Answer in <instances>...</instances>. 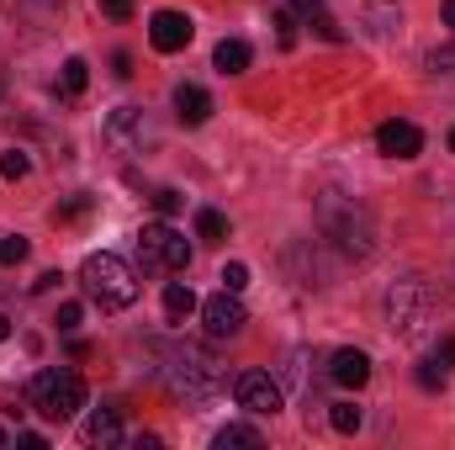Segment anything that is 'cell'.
I'll list each match as a JSON object with an SVG mask.
<instances>
[{
  "mask_svg": "<svg viewBox=\"0 0 455 450\" xmlns=\"http://www.w3.org/2000/svg\"><path fill=\"white\" fill-rule=\"evenodd\" d=\"M329 376L339 382V387H365L371 382V355L365 350H334V360H329Z\"/></svg>",
  "mask_w": 455,
  "mask_h": 450,
  "instance_id": "cell-12",
  "label": "cell"
},
{
  "mask_svg": "<svg viewBox=\"0 0 455 450\" xmlns=\"http://www.w3.org/2000/svg\"><path fill=\"white\" fill-rule=\"evenodd\" d=\"M376 149H381V154H392V159H413V154L424 149V133H419L413 122L392 117V122H381V127H376Z\"/></svg>",
  "mask_w": 455,
  "mask_h": 450,
  "instance_id": "cell-11",
  "label": "cell"
},
{
  "mask_svg": "<svg viewBox=\"0 0 455 450\" xmlns=\"http://www.w3.org/2000/svg\"><path fill=\"white\" fill-rule=\"evenodd\" d=\"M435 360H440L445 371H455V339H440V350H435Z\"/></svg>",
  "mask_w": 455,
  "mask_h": 450,
  "instance_id": "cell-31",
  "label": "cell"
},
{
  "mask_svg": "<svg viewBox=\"0 0 455 450\" xmlns=\"http://www.w3.org/2000/svg\"><path fill=\"white\" fill-rule=\"evenodd\" d=\"M233 398H238L243 414H259V419L281 414V387L270 382V371H238L233 376Z\"/></svg>",
  "mask_w": 455,
  "mask_h": 450,
  "instance_id": "cell-7",
  "label": "cell"
},
{
  "mask_svg": "<svg viewBox=\"0 0 455 450\" xmlns=\"http://www.w3.org/2000/svg\"><path fill=\"white\" fill-rule=\"evenodd\" d=\"M212 446H218V450H259V446H265V435H259V430H249V424H228V430L212 435Z\"/></svg>",
  "mask_w": 455,
  "mask_h": 450,
  "instance_id": "cell-17",
  "label": "cell"
},
{
  "mask_svg": "<svg viewBox=\"0 0 455 450\" xmlns=\"http://www.w3.org/2000/svg\"><path fill=\"white\" fill-rule=\"evenodd\" d=\"M0 96H5V69H0Z\"/></svg>",
  "mask_w": 455,
  "mask_h": 450,
  "instance_id": "cell-37",
  "label": "cell"
},
{
  "mask_svg": "<svg viewBox=\"0 0 455 450\" xmlns=\"http://www.w3.org/2000/svg\"><path fill=\"white\" fill-rule=\"evenodd\" d=\"M148 43H154L159 53H180V48L191 43V16H180V11H154V16H148Z\"/></svg>",
  "mask_w": 455,
  "mask_h": 450,
  "instance_id": "cell-10",
  "label": "cell"
},
{
  "mask_svg": "<svg viewBox=\"0 0 455 450\" xmlns=\"http://www.w3.org/2000/svg\"><path fill=\"white\" fill-rule=\"evenodd\" d=\"M318 218H323V233H329V238H339L344 254L365 260V254L376 249V223H371V213H365L360 202H344L339 191H329V197L318 202Z\"/></svg>",
  "mask_w": 455,
  "mask_h": 450,
  "instance_id": "cell-3",
  "label": "cell"
},
{
  "mask_svg": "<svg viewBox=\"0 0 455 450\" xmlns=\"http://www.w3.org/2000/svg\"><path fill=\"white\" fill-rule=\"evenodd\" d=\"M27 260V238L21 233H5L0 238V265H21Z\"/></svg>",
  "mask_w": 455,
  "mask_h": 450,
  "instance_id": "cell-23",
  "label": "cell"
},
{
  "mask_svg": "<svg viewBox=\"0 0 455 450\" xmlns=\"http://www.w3.org/2000/svg\"><path fill=\"white\" fill-rule=\"evenodd\" d=\"M170 392L186 398V403H207L218 387H223V360L207 350V344H175L170 350V371H164Z\"/></svg>",
  "mask_w": 455,
  "mask_h": 450,
  "instance_id": "cell-2",
  "label": "cell"
},
{
  "mask_svg": "<svg viewBox=\"0 0 455 450\" xmlns=\"http://www.w3.org/2000/svg\"><path fill=\"white\" fill-rule=\"evenodd\" d=\"M202 318H207V334L212 339H238L243 334V324H249V313H243V302H238V292H218V297H207L202 302Z\"/></svg>",
  "mask_w": 455,
  "mask_h": 450,
  "instance_id": "cell-8",
  "label": "cell"
},
{
  "mask_svg": "<svg viewBox=\"0 0 455 450\" xmlns=\"http://www.w3.org/2000/svg\"><path fill=\"white\" fill-rule=\"evenodd\" d=\"M291 5H297V16H307V21L323 16V0H291Z\"/></svg>",
  "mask_w": 455,
  "mask_h": 450,
  "instance_id": "cell-32",
  "label": "cell"
},
{
  "mask_svg": "<svg viewBox=\"0 0 455 450\" xmlns=\"http://www.w3.org/2000/svg\"><path fill=\"white\" fill-rule=\"evenodd\" d=\"M138 265L148 276H180L191 265V244L170 223H143V233H138Z\"/></svg>",
  "mask_w": 455,
  "mask_h": 450,
  "instance_id": "cell-5",
  "label": "cell"
},
{
  "mask_svg": "<svg viewBox=\"0 0 455 450\" xmlns=\"http://www.w3.org/2000/svg\"><path fill=\"white\" fill-rule=\"evenodd\" d=\"M275 27H281V48H291V43H297V16H291V11H281V16H275Z\"/></svg>",
  "mask_w": 455,
  "mask_h": 450,
  "instance_id": "cell-27",
  "label": "cell"
},
{
  "mask_svg": "<svg viewBox=\"0 0 455 450\" xmlns=\"http://www.w3.org/2000/svg\"><path fill=\"white\" fill-rule=\"evenodd\" d=\"M429 308H435V297H429V286H424V281H397V286L387 292V324H392L403 339L424 334Z\"/></svg>",
  "mask_w": 455,
  "mask_h": 450,
  "instance_id": "cell-6",
  "label": "cell"
},
{
  "mask_svg": "<svg viewBox=\"0 0 455 450\" xmlns=\"http://www.w3.org/2000/svg\"><path fill=\"white\" fill-rule=\"evenodd\" d=\"M440 16H445V27H455V0H445V5H440Z\"/></svg>",
  "mask_w": 455,
  "mask_h": 450,
  "instance_id": "cell-35",
  "label": "cell"
},
{
  "mask_svg": "<svg viewBox=\"0 0 455 450\" xmlns=\"http://www.w3.org/2000/svg\"><path fill=\"white\" fill-rule=\"evenodd\" d=\"M191 313H196V292H191L186 281H170V286H164V318H170V324H186Z\"/></svg>",
  "mask_w": 455,
  "mask_h": 450,
  "instance_id": "cell-16",
  "label": "cell"
},
{
  "mask_svg": "<svg viewBox=\"0 0 455 450\" xmlns=\"http://www.w3.org/2000/svg\"><path fill=\"white\" fill-rule=\"evenodd\" d=\"M451 154H455V127H451Z\"/></svg>",
  "mask_w": 455,
  "mask_h": 450,
  "instance_id": "cell-38",
  "label": "cell"
},
{
  "mask_svg": "<svg viewBox=\"0 0 455 450\" xmlns=\"http://www.w3.org/2000/svg\"><path fill=\"white\" fill-rule=\"evenodd\" d=\"M59 329H64V334H75V329H80V308H75V302H64V308H59Z\"/></svg>",
  "mask_w": 455,
  "mask_h": 450,
  "instance_id": "cell-29",
  "label": "cell"
},
{
  "mask_svg": "<svg viewBox=\"0 0 455 450\" xmlns=\"http://www.w3.org/2000/svg\"><path fill=\"white\" fill-rule=\"evenodd\" d=\"M85 85H91V64H85V59H69V64H64V96L75 101Z\"/></svg>",
  "mask_w": 455,
  "mask_h": 450,
  "instance_id": "cell-19",
  "label": "cell"
},
{
  "mask_svg": "<svg viewBox=\"0 0 455 450\" xmlns=\"http://www.w3.org/2000/svg\"><path fill=\"white\" fill-rule=\"evenodd\" d=\"M5 339H11V318H5V313H0V344H5Z\"/></svg>",
  "mask_w": 455,
  "mask_h": 450,
  "instance_id": "cell-36",
  "label": "cell"
},
{
  "mask_svg": "<svg viewBox=\"0 0 455 450\" xmlns=\"http://www.w3.org/2000/svg\"><path fill=\"white\" fill-rule=\"evenodd\" d=\"M196 238H207V244H223L228 238V218L218 207H202V213H196Z\"/></svg>",
  "mask_w": 455,
  "mask_h": 450,
  "instance_id": "cell-18",
  "label": "cell"
},
{
  "mask_svg": "<svg viewBox=\"0 0 455 450\" xmlns=\"http://www.w3.org/2000/svg\"><path fill=\"white\" fill-rule=\"evenodd\" d=\"M80 440H85V446H122L127 435H122V419H116L112 408H101V414H91V419H85Z\"/></svg>",
  "mask_w": 455,
  "mask_h": 450,
  "instance_id": "cell-14",
  "label": "cell"
},
{
  "mask_svg": "<svg viewBox=\"0 0 455 450\" xmlns=\"http://www.w3.org/2000/svg\"><path fill=\"white\" fill-rule=\"evenodd\" d=\"M413 376H419V387H424V392H440L451 371H445V366H440V360L429 355V360H419V371H413Z\"/></svg>",
  "mask_w": 455,
  "mask_h": 450,
  "instance_id": "cell-20",
  "label": "cell"
},
{
  "mask_svg": "<svg viewBox=\"0 0 455 450\" xmlns=\"http://www.w3.org/2000/svg\"><path fill=\"white\" fill-rule=\"evenodd\" d=\"M85 213H91V197H75V202H64V207H59V218H64V223H75V218H85Z\"/></svg>",
  "mask_w": 455,
  "mask_h": 450,
  "instance_id": "cell-28",
  "label": "cell"
},
{
  "mask_svg": "<svg viewBox=\"0 0 455 450\" xmlns=\"http://www.w3.org/2000/svg\"><path fill=\"white\" fill-rule=\"evenodd\" d=\"M175 117H180L186 127H202V122L212 117V96H207L202 85H175Z\"/></svg>",
  "mask_w": 455,
  "mask_h": 450,
  "instance_id": "cell-13",
  "label": "cell"
},
{
  "mask_svg": "<svg viewBox=\"0 0 455 450\" xmlns=\"http://www.w3.org/2000/svg\"><path fill=\"white\" fill-rule=\"evenodd\" d=\"M101 138H107L112 154H132V149H143V112H138V107H116V112L101 122Z\"/></svg>",
  "mask_w": 455,
  "mask_h": 450,
  "instance_id": "cell-9",
  "label": "cell"
},
{
  "mask_svg": "<svg viewBox=\"0 0 455 450\" xmlns=\"http://www.w3.org/2000/svg\"><path fill=\"white\" fill-rule=\"evenodd\" d=\"M360 419H365V414H360L355 403H334V414H329V424H334L339 435H355V430H360Z\"/></svg>",
  "mask_w": 455,
  "mask_h": 450,
  "instance_id": "cell-21",
  "label": "cell"
},
{
  "mask_svg": "<svg viewBox=\"0 0 455 450\" xmlns=\"http://www.w3.org/2000/svg\"><path fill=\"white\" fill-rule=\"evenodd\" d=\"M0 446H5V430H0Z\"/></svg>",
  "mask_w": 455,
  "mask_h": 450,
  "instance_id": "cell-39",
  "label": "cell"
},
{
  "mask_svg": "<svg viewBox=\"0 0 455 450\" xmlns=\"http://www.w3.org/2000/svg\"><path fill=\"white\" fill-rule=\"evenodd\" d=\"M59 281H64V276H59V270H43V276H37V281H32V292H53V286H59Z\"/></svg>",
  "mask_w": 455,
  "mask_h": 450,
  "instance_id": "cell-33",
  "label": "cell"
},
{
  "mask_svg": "<svg viewBox=\"0 0 455 450\" xmlns=\"http://www.w3.org/2000/svg\"><path fill=\"white\" fill-rule=\"evenodd\" d=\"M112 69L127 80V75H132V53H112Z\"/></svg>",
  "mask_w": 455,
  "mask_h": 450,
  "instance_id": "cell-34",
  "label": "cell"
},
{
  "mask_svg": "<svg viewBox=\"0 0 455 450\" xmlns=\"http://www.w3.org/2000/svg\"><path fill=\"white\" fill-rule=\"evenodd\" d=\"M223 286H228V292H243V286H249V265H238V260L223 265Z\"/></svg>",
  "mask_w": 455,
  "mask_h": 450,
  "instance_id": "cell-25",
  "label": "cell"
},
{
  "mask_svg": "<svg viewBox=\"0 0 455 450\" xmlns=\"http://www.w3.org/2000/svg\"><path fill=\"white\" fill-rule=\"evenodd\" d=\"M101 11H107L112 21H127V16H132V0H101Z\"/></svg>",
  "mask_w": 455,
  "mask_h": 450,
  "instance_id": "cell-30",
  "label": "cell"
},
{
  "mask_svg": "<svg viewBox=\"0 0 455 450\" xmlns=\"http://www.w3.org/2000/svg\"><path fill=\"white\" fill-rule=\"evenodd\" d=\"M249 59H254V53H249V43H243V37H223V43H218V53H212L218 75H243V69H249Z\"/></svg>",
  "mask_w": 455,
  "mask_h": 450,
  "instance_id": "cell-15",
  "label": "cell"
},
{
  "mask_svg": "<svg viewBox=\"0 0 455 450\" xmlns=\"http://www.w3.org/2000/svg\"><path fill=\"white\" fill-rule=\"evenodd\" d=\"M27 170H32V159H27L21 149H5V154H0V175H5V181H21Z\"/></svg>",
  "mask_w": 455,
  "mask_h": 450,
  "instance_id": "cell-22",
  "label": "cell"
},
{
  "mask_svg": "<svg viewBox=\"0 0 455 450\" xmlns=\"http://www.w3.org/2000/svg\"><path fill=\"white\" fill-rule=\"evenodd\" d=\"M80 286H85V297H91L101 313H116V308H132V302H138V270H132L122 254H112V249L85 254Z\"/></svg>",
  "mask_w": 455,
  "mask_h": 450,
  "instance_id": "cell-1",
  "label": "cell"
},
{
  "mask_svg": "<svg viewBox=\"0 0 455 450\" xmlns=\"http://www.w3.org/2000/svg\"><path fill=\"white\" fill-rule=\"evenodd\" d=\"M180 202H186V197H180L175 186H164V191H154V207H159L164 218H170V213H180Z\"/></svg>",
  "mask_w": 455,
  "mask_h": 450,
  "instance_id": "cell-26",
  "label": "cell"
},
{
  "mask_svg": "<svg viewBox=\"0 0 455 450\" xmlns=\"http://www.w3.org/2000/svg\"><path fill=\"white\" fill-rule=\"evenodd\" d=\"M27 403H32L43 419L64 424V419H75V414L85 408V382H80L75 371H37L32 387H27Z\"/></svg>",
  "mask_w": 455,
  "mask_h": 450,
  "instance_id": "cell-4",
  "label": "cell"
},
{
  "mask_svg": "<svg viewBox=\"0 0 455 450\" xmlns=\"http://www.w3.org/2000/svg\"><path fill=\"white\" fill-rule=\"evenodd\" d=\"M429 69H435V75H455V43H445V48L429 53Z\"/></svg>",
  "mask_w": 455,
  "mask_h": 450,
  "instance_id": "cell-24",
  "label": "cell"
}]
</instances>
